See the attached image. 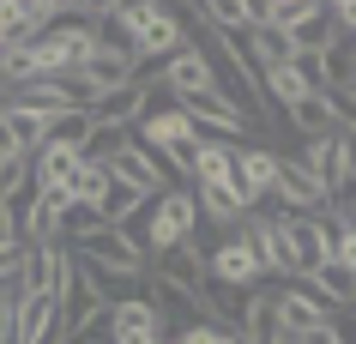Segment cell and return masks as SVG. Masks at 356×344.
<instances>
[{
  "label": "cell",
  "instance_id": "cell-23",
  "mask_svg": "<svg viewBox=\"0 0 356 344\" xmlns=\"http://www.w3.org/2000/svg\"><path fill=\"white\" fill-rule=\"evenodd\" d=\"M109 188H115V181H109V170H103V163H79V170H73V181H67V188H60L55 199H60V206H97V211H103Z\"/></svg>",
  "mask_w": 356,
  "mask_h": 344
},
{
  "label": "cell",
  "instance_id": "cell-26",
  "mask_svg": "<svg viewBox=\"0 0 356 344\" xmlns=\"http://www.w3.org/2000/svg\"><path fill=\"white\" fill-rule=\"evenodd\" d=\"M218 338H224V326H211V320H188L169 332V344H218Z\"/></svg>",
  "mask_w": 356,
  "mask_h": 344
},
{
  "label": "cell",
  "instance_id": "cell-8",
  "mask_svg": "<svg viewBox=\"0 0 356 344\" xmlns=\"http://www.w3.org/2000/svg\"><path fill=\"white\" fill-rule=\"evenodd\" d=\"M284 229H290L296 278H314V272L332 260V218H320V211H296V218H284Z\"/></svg>",
  "mask_w": 356,
  "mask_h": 344
},
{
  "label": "cell",
  "instance_id": "cell-4",
  "mask_svg": "<svg viewBox=\"0 0 356 344\" xmlns=\"http://www.w3.org/2000/svg\"><path fill=\"white\" fill-rule=\"evenodd\" d=\"M200 260H206V284H224V290H248V284H260L266 272L260 260H254V242H248V229H224L211 248H200Z\"/></svg>",
  "mask_w": 356,
  "mask_h": 344
},
{
  "label": "cell",
  "instance_id": "cell-13",
  "mask_svg": "<svg viewBox=\"0 0 356 344\" xmlns=\"http://www.w3.org/2000/svg\"><path fill=\"white\" fill-rule=\"evenodd\" d=\"M163 91L175 97V103H181V97H193V91H211V67H206V49H200V42H181V49H175V55L163 60Z\"/></svg>",
  "mask_w": 356,
  "mask_h": 344
},
{
  "label": "cell",
  "instance_id": "cell-9",
  "mask_svg": "<svg viewBox=\"0 0 356 344\" xmlns=\"http://www.w3.org/2000/svg\"><path fill=\"white\" fill-rule=\"evenodd\" d=\"M133 67H139V60H133L127 49H115V42H97V55L73 73V85L85 91V103H91V97H109V91H121V85H133Z\"/></svg>",
  "mask_w": 356,
  "mask_h": 344
},
{
  "label": "cell",
  "instance_id": "cell-6",
  "mask_svg": "<svg viewBox=\"0 0 356 344\" xmlns=\"http://www.w3.org/2000/svg\"><path fill=\"white\" fill-rule=\"evenodd\" d=\"M248 242H254V260H260L266 278H296V260H290V229H284V218H272V211H248L242 218Z\"/></svg>",
  "mask_w": 356,
  "mask_h": 344
},
{
  "label": "cell",
  "instance_id": "cell-21",
  "mask_svg": "<svg viewBox=\"0 0 356 344\" xmlns=\"http://www.w3.org/2000/svg\"><path fill=\"white\" fill-rule=\"evenodd\" d=\"M193 199H200V218H211V224H218V236H224V229H236L248 211H254L242 188H193Z\"/></svg>",
  "mask_w": 356,
  "mask_h": 344
},
{
  "label": "cell",
  "instance_id": "cell-11",
  "mask_svg": "<svg viewBox=\"0 0 356 344\" xmlns=\"http://www.w3.org/2000/svg\"><path fill=\"white\" fill-rule=\"evenodd\" d=\"M73 254H85V260H97V266H109V272H127V278H145V260H151L127 229H115V224L97 229V236H85Z\"/></svg>",
  "mask_w": 356,
  "mask_h": 344
},
{
  "label": "cell",
  "instance_id": "cell-10",
  "mask_svg": "<svg viewBox=\"0 0 356 344\" xmlns=\"http://www.w3.org/2000/svg\"><path fill=\"white\" fill-rule=\"evenodd\" d=\"M109 181H121V188H127V193H139V199H157V193L181 188V181H169V170L145 151V145H139V139H133L127 151H121V157L109 163Z\"/></svg>",
  "mask_w": 356,
  "mask_h": 344
},
{
  "label": "cell",
  "instance_id": "cell-33",
  "mask_svg": "<svg viewBox=\"0 0 356 344\" xmlns=\"http://www.w3.org/2000/svg\"><path fill=\"white\" fill-rule=\"evenodd\" d=\"M0 302H13V284H6V278H0Z\"/></svg>",
  "mask_w": 356,
  "mask_h": 344
},
{
  "label": "cell",
  "instance_id": "cell-19",
  "mask_svg": "<svg viewBox=\"0 0 356 344\" xmlns=\"http://www.w3.org/2000/svg\"><path fill=\"white\" fill-rule=\"evenodd\" d=\"M157 278L175 290H188L193 302H200V290H206V260H200V242H181V248L157 254Z\"/></svg>",
  "mask_w": 356,
  "mask_h": 344
},
{
  "label": "cell",
  "instance_id": "cell-17",
  "mask_svg": "<svg viewBox=\"0 0 356 344\" xmlns=\"http://www.w3.org/2000/svg\"><path fill=\"white\" fill-rule=\"evenodd\" d=\"M236 332H242V344H284V332H278V302H272V290H248V296H242Z\"/></svg>",
  "mask_w": 356,
  "mask_h": 344
},
{
  "label": "cell",
  "instance_id": "cell-7",
  "mask_svg": "<svg viewBox=\"0 0 356 344\" xmlns=\"http://www.w3.org/2000/svg\"><path fill=\"white\" fill-rule=\"evenodd\" d=\"M103 344H169L163 320H157V308L145 296H127V302H109L103 308Z\"/></svg>",
  "mask_w": 356,
  "mask_h": 344
},
{
  "label": "cell",
  "instance_id": "cell-24",
  "mask_svg": "<svg viewBox=\"0 0 356 344\" xmlns=\"http://www.w3.org/2000/svg\"><path fill=\"white\" fill-rule=\"evenodd\" d=\"M127 145H133V127H103V121H91V133H85V145H79V157L109 170V163L127 151Z\"/></svg>",
  "mask_w": 356,
  "mask_h": 344
},
{
  "label": "cell",
  "instance_id": "cell-1",
  "mask_svg": "<svg viewBox=\"0 0 356 344\" xmlns=\"http://www.w3.org/2000/svg\"><path fill=\"white\" fill-rule=\"evenodd\" d=\"M97 31H103V42L127 49L133 60H169L181 42H188L181 13H175V6H163V0H115Z\"/></svg>",
  "mask_w": 356,
  "mask_h": 344
},
{
  "label": "cell",
  "instance_id": "cell-29",
  "mask_svg": "<svg viewBox=\"0 0 356 344\" xmlns=\"http://www.w3.org/2000/svg\"><path fill=\"white\" fill-rule=\"evenodd\" d=\"M0 248H24V242H19V218H13V206H0Z\"/></svg>",
  "mask_w": 356,
  "mask_h": 344
},
{
  "label": "cell",
  "instance_id": "cell-3",
  "mask_svg": "<svg viewBox=\"0 0 356 344\" xmlns=\"http://www.w3.org/2000/svg\"><path fill=\"white\" fill-rule=\"evenodd\" d=\"M193 236H200V199H193V188H169L145 206V224H139V248L145 254H169L181 242H193Z\"/></svg>",
  "mask_w": 356,
  "mask_h": 344
},
{
  "label": "cell",
  "instance_id": "cell-28",
  "mask_svg": "<svg viewBox=\"0 0 356 344\" xmlns=\"http://www.w3.org/2000/svg\"><path fill=\"white\" fill-rule=\"evenodd\" d=\"M332 24L344 37H356V0H332Z\"/></svg>",
  "mask_w": 356,
  "mask_h": 344
},
{
  "label": "cell",
  "instance_id": "cell-32",
  "mask_svg": "<svg viewBox=\"0 0 356 344\" xmlns=\"http://www.w3.org/2000/svg\"><path fill=\"white\" fill-rule=\"evenodd\" d=\"M218 344H242V332H236V326H224V338H218Z\"/></svg>",
  "mask_w": 356,
  "mask_h": 344
},
{
  "label": "cell",
  "instance_id": "cell-14",
  "mask_svg": "<svg viewBox=\"0 0 356 344\" xmlns=\"http://www.w3.org/2000/svg\"><path fill=\"white\" fill-rule=\"evenodd\" d=\"M296 163L308 175H314L320 188H326V199H332L344 181H350V170H344V151H338V133H320V139H302V151H296Z\"/></svg>",
  "mask_w": 356,
  "mask_h": 344
},
{
  "label": "cell",
  "instance_id": "cell-22",
  "mask_svg": "<svg viewBox=\"0 0 356 344\" xmlns=\"http://www.w3.org/2000/svg\"><path fill=\"white\" fill-rule=\"evenodd\" d=\"M332 42H338L332 6H326V0H314V13H308V19L296 24V31H290V49H296V55H326Z\"/></svg>",
  "mask_w": 356,
  "mask_h": 344
},
{
  "label": "cell",
  "instance_id": "cell-5",
  "mask_svg": "<svg viewBox=\"0 0 356 344\" xmlns=\"http://www.w3.org/2000/svg\"><path fill=\"white\" fill-rule=\"evenodd\" d=\"M272 302H278V332H284V338H302V332H314V326H326V320L344 314V308H332L326 296H314L302 278L272 284Z\"/></svg>",
  "mask_w": 356,
  "mask_h": 344
},
{
  "label": "cell",
  "instance_id": "cell-15",
  "mask_svg": "<svg viewBox=\"0 0 356 344\" xmlns=\"http://www.w3.org/2000/svg\"><path fill=\"white\" fill-rule=\"evenodd\" d=\"M13 218H19V242L31 248V242H60V199L55 193H24L19 206H13Z\"/></svg>",
  "mask_w": 356,
  "mask_h": 344
},
{
  "label": "cell",
  "instance_id": "cell-18",
  "mask_svg": "<svg viewBox=\"0 0 356 344\" xmlns=\"http://www.w3.org/2000/svg\"><path fill=\"white\" fill-rule=\"evenodd\" d=\"M188 181L193 188H236V145L200 139V151H193V163H188Z\"/></svg>",
  "mask_w": 356,
  "mask_h": 344
},
{
  "label": "cell",
  "instance_id": "cell-25",
  "mask_svg": "<svg viewBox=\"0 0 356 344\" xmlns=\"http://www.w3.org/2000/svg\"><path fill=\"white\" fill-rule=\"evenodd\" d=\"M290 127H296L302 139L332 133V109H326V97H308V103H296V109H290Z\"/></svg>",
  "mask_w": 356,
  "mask_h": 344
},
{
  "label": "cell",
  "instance_id": "cell-30",
  "mask_svg": "<svg viewBox=\"0 0 356 344\" xmlns=\"http://www.w3.org/2000/svg\"><path fill=\"white\" fill-rule=\"evenodd\" d=\"M0 344H13V302H0Z\"/></svg>",
  "mask_w": 356,
  "mask_h": 344
},
{
  "label": "cell",
  "instance_id": "cell-31",
  "mask_svg": "<svg viewBox=\"0 0 356 344\" xmlns=\"http://www.w3.org/2000/svg\"><path fill=\"white\" fill-rule=\"evenodd\" d=\"M13 42V19H6V0H0V49Z\"/></svg>",
  "mask_w": 356,
  "mask_h": 344
},
{
  "label": "cell",
  "instance_id": "cell-12",
  "mask_svg": "<svg viewBox=\"0 0 356 344\" xmlns=\"http://www.w3.org/2000/svg\"><path fill=\"white\" fill-rule=\"evenodd\" d=\"M272 181H278V151L260 145V139L236 145V188L248 193V206H260L266 193H272Z\"/></svg>",
  "mask_w": 356,
  "mask_h": 344
},
{
  "label": "cell",
  "instance_id": "cell-16",
  "mask_svg": "<svg viewBox=\"0 0 356 344\" xmlns=\"http://www.w3.org/2000/svg\"><path fill=\"white\" fill-rule=\"evenodd\" d=\"M272 193H278L290 211H320V218H326V188L302 170L296 157H278V181H272Z\"/></svg>",
  "mask_w": 356,
  "mask_h": 344
},
{
  "label": "cell",
  "instance_id": "cell-20",
  "mask_svg": "<svg viewBox=\"0 0 356 344\" xmlns=\"http://www.w3.org/2000/svg\"><path fill=\"white\" fill-rule=\"evenodd\" d=\"M6 19H13V37L37 42L60 24V0H6Z\"/></svg>",
  "mask_w": 356,
  "mask_h": 344
},
{
  "label": "cell",
  "instance_id": "cell-2",
  "mask_svg": "<svg viewBox=\"0 0 356 344\" xmlns=\"http://www.w3.org/2000/svg\"><path fill=\"white\" fill-rule=\"evenodd\" d=\"M133 139L145 145L157 163L169 170V181L175 175H188V163H193V151H200V127H193L188 115H181V103H169V109H151V115H139V127H133Z\"/></svg>",
  "mask_w": 356,
  "mask_h": 344
},
{
  "label": "cell",
  "instance_id": "cell-27",
  "mask_svg": "<svg viewBox=\"0 0 356 344\" xmlns=\"http://www.w3.org/2000/svg\"><path fill=\"white\" fill-rule=\"evenodd\" d=\"M290 344H350V338L338 332V320H326V326H314V332H302V338H290Z\"/></svg>",
  "mask_w": 356,
  "mask_h": 344
}]
</instances>
